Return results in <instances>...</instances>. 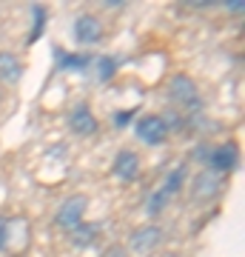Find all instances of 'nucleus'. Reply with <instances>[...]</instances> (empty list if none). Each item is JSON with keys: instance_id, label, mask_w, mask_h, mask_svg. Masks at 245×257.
I'll return each mask as SVG.
<instances>
[{"instance_id": "nucleus-12", "label": "nucleus", "mask_w": 245, "mask_h": 257, "mask_svg": "<svg viewBox=\"0 0 245 257\" xmlns=\"http://www.w3.org/2000/svg\"><path fill=\"white\" fill-rule=\"evenodd\" d=\"M97 237H100V226H97V223H80V226H74V229L69 231V240H72L77 248H89Z\"/></svg>"}, {"instance_id": "nucleus-10", "label": "nucleus", "mask_w": 245, "mask_h": 257, "mask_svg": "<svg viewBox=\"0 0 245 257\" xmlns=\"http://www.w3.org/2000/svg\"><path fill=\"white\" fill-rule=\"evenodd\" d=\"M69 128H72L74 135H80V138L94 135V132H97V117H94V111H91L86 103L74 106V109L69 111Z\"/></svg>"}, {"instance_id": "nucleus-4", "label": "nucleus", "mask_w": 245, "mask_h": 257, "mask_svg": "<svg viewBox=\"0 0 245 257\" xmlns=\"http://www.w3.org/2000/svg\"><path fill=\"white\" fill-rule=\"evenodd\" d=\"M15 237H20V243L26 246L29 237H32V226L23 217H0V251L18 248L15 246Z\"/></svg>"}, {"instance_id": "nucleus-13", "label": "nucleus", "mask_w": 245, "mask_h": 257, "mask_svg": "<svg viewBox=\"0 0 245 257\" xmlns=\"http://www.w3.org/2000/svg\"><path fill=\"white\" fill-rule=\"evenodd\" d=\"M182 183H185V166H177V169H174V172H168V177H165L163 192L171 197V194H177L182 189Z\"/></svg>"}, {"instance_id": "nucleus-21", "label": "nucleus", "mask_w": 245, "mask_h": 257, "mask_svg": "<svg viewBox=\"0 0 245 257\" xmlns=\"http://www.w3.org/2000/svg\"><path fill=\"white\" fill-rule=\"evenodd\" d=\"M165 257H174V254H165Z\"/></svg>"}, {"instance_id": "nucleus-8", "label": "nucleus", "mask_w": 245, "mask_h": 257, "mask_svg": "<svg viewBox=\"0 0 245 257\" xmlns=\"http://www.w3.org/2000/svg\"><path fill=\"white\" fill-rule=\"evenodd\" d=\"M111 175L123 180V183H131L140 175V155L134 149H120L114 155V163H111Z\"/></svg>"}, {"instance_id": "nucleus-14", "label": "nucleus", "mask_w": 245, "mask_h": 257, "mask_svg": "<svg viewBox=\"0 0 245 257\" xmlns=\"http://www.w3.org/2000/svg\"><path fill=\"white\" fill-rule=\"evenodd\" d=\"M168 200H171V197H168V194H165L163 189H157V192L148 194V200H145V211H148L151 217H157V214H160V211H163L165 206H168Z\"/></svg>"}, {"instance_id": "nucleus-7", "label": "nucleus", "mask_w": 245, "mask_h": 257, "mask_svg": "<svg viewBox=\"0 0 245 257\" xmlns=\"http://www.w3.org/2000/svg\"><path fill=\"white\" fill-rule=\"evenodd\" d=\"M205 163H208V169L211 172H217V175L234 172L236 163H239V149H236V143H222V146L211 149Z\"/></svg>"}, {"instance_id": "nucleus-2", "label": "nucleus", "mask_w": 245, "mask_h": 257, "mask_svg": "<svg viewBox=\"0 0 245 257\" xmlns=\"http://www.w3.org/2000/svg\"><path fill=\"white\" fill-rule=\"evenodd\" d=\"M168 97L185 109H200V89L188 74H174L168 83Z\"/></svg>"}, {"instance_id": "nucleus-18", "label": "nucleus", "mask_w": 245, "mask_h": 257, "mask_svg": "<svg viewBox=\"0 0 245 257\" xmlns=\"http://www.w3.org/2000/svg\"><path fill=\"white\" fill-rule=\"evenodd\" d=\"M128 117H131V111H114V126L123 128L128 123Z\"/></svg>"}, {"instance_id": "nucleus-11", "label": "nucleus", "mask_w": 245, "mask_h": 257, "mask_svg": "<svg viewBox=\"0 0 245 257\" xmlns=\"http://www.w3.org/2000/svg\"><path fill=\"white\" fill-rule=\"evenodd\" d=\"M20 77H23V63H20V57L15 55V52H0V80L6 83V86H15V83H20Z\"/></svg>"}, {"instance_id": "nucleus-9", "label": "nucleus", "mask_w": 245, "mask_h": 257, "mask_svg": "<svg viewBox=\"0 0 245 257\" xmlns=\"http://www.w3.org/2000/svg\"><path fill=\"white\" fill-rule=\"evenodd\" d=\"M222 186H225L222 175L211 172V169H202L200 175L194 177V183H191V194H194L197 200H211L214 194L222 192Z\"/></svg>"}, {"instance_id": "nucleus-16", "label": "nucleus", "mask_w": 245, "mask_h": 257, "mask_svg": "<svg viewBox=\"0 0 245 257\" xmlns=\"http://www.w3.org/2000/svg\"><path fill=\"white\" fill-rule=\"evenodd\" d=\"M32 15H35V35L29 37V40H37V35L43 32V18H46V12H43V6H35V9H32Z\"/></svg>"}, {"instance_id": "nucleus-15", "label": "nucleus", "mask_w": 245, "mask_h": 257, "mask_svg": "<svg viewBox=\"0 0 245 257\" xmlns=\"http://www.w3.org/2000/svg\"><path fill=\"white\" fill-rule=\"evenodd\" d=\"M114 72H117V57H109V55L97 57V80H111Z\"/></svg>"}, {"instance_id": "nucleus-20", "label": "nucleus", "mask_w": 245, "mask_h": 257, "mask_svg": "<svg viewBox=\"0 0 245 257\" xmlns=\"http://www.w3.org/2000/svg\"><path fill=\"white\" fill-rule=\"evenodd\" d=\"M0 103H3V92H0Z\"/></svg>"}, {"instance_id": "nucleus-5", "label": "nucleus", "mask_w": 245, "mask_h": 257, "mask_svg": "<svg viewBox=\"0 0 245 257\" xmlns=\"http://www.w3.org/2000/svg\"><path fill=\"white\" fill-rule=\"evenodd\" d=\"M72 35L74 40L80 43V46H94V43H100L103 40V23L97 15H77L74 18V26H72Z\"/></svg>"}, {"instance_id": "nucleus-1", "label": "nucleus", "mask_w": 245, "mask_h": 257, "mask_svg": "<svg viewBox=\"0 0 245 257\" xmlns=\"http://www.w3.org/2000/svg\"><path fill=\"white\" fill-rule=\"evenodd\" d=\"M86 209H89V197H86V194H72V197H66V200L60 203V209H57V214H55V223L60 229L72 231L74 226L83 223Z\"/></svg>"}, {"instance_id": "nucleus-19", "label": "nucleus", "mask_w": 245, "mask_h": 257, "mask_svg": "<svg viewBox=\"0 0 245 257\" xmlns=\"http://www.w3.org/2000/svg\"><path fill=\"white\" fill-rule=\"evenodd\" d=\"M228 12H236V15H239V12H242V0H234V3H228Z\"/></svg>"}, {"instance_id": "nucleus-3", "label": "nucleus", "mask_w": 245, "mask_h": 257, "mask_svg": "<svg viewBox=\"0 0 245 257\" xmlns=\"http://www.w3.org/2000/svg\"><path fill=\"white\" fill-rule=\"evenodd\" d=\"M134 132H137V138L143 140V143H148V146H163L165 140H168V126L163 123L160 114H143V117H137Z\"/></svg>"}, {"instance_id": "nucleus-6", "label": "nucleus", "mask_w": 245, "mask_h": 257, "mask_svg": "<svg viewBox=\"0 0 245 257\" xmlns=\"http://www.w3.org/2000/svg\"><path fill=\"white\" fill-rule=\"evenodd\" d=\"M165 231L160 226H140V229L131 231V237H128V248L134 251V254H151L160 243H163Z\"/></svg>"}, {"instance_id": "nucleus-17", "label": "nucleus", "mask_w": 245, "mask_h": 257, "mask_svg": "<svg viewBox=\"0 0 245 257\" xmlns=\"http://www.w3.org/2000/svg\"><path fill=\"white\" fill-rule=\"evenodd\" d=\"M100 257H131V254H128V248H126V246H109Z\"/></svg>"}]
</instances>
